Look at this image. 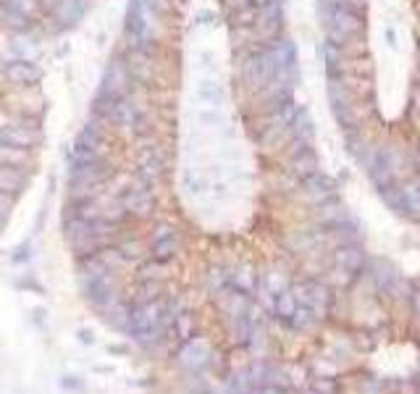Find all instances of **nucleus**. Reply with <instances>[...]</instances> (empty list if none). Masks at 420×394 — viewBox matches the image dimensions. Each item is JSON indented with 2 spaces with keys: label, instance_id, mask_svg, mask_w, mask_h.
I'll return each mask as SVG.
<instances>
[{
  "label": "nucleus",
  "instance_id": "obj_1",
  "mask_svg": "<svg viewBox=\"0 0 420 394\" xmlns=\"http://www.w3.org/2000/svg\"><path fill=\"white\" fill-rule=\"evenodd\" d=\"M326 11H328V26H331L334 37H350L360 29L362 18L350 0H326Z\"/></svg>",
  "mask_w": 420,
  "mask_h": 394
},
{
  "label": "nucleus",
  "instance_id": "obj_2",
  "mask_svg": "<svg viewBox=\"0 0 420 394\" xmlns=\"http://www.w3.org/2000/svg\"><path fill=\"white\" fill-rule=\"evenodd\" d=\"M244 79L252 90H268L271 85H276V66L271 48L268 50H257L244 60Z\"/></svg>",
  "mask_w": 420,
  "mask_h": 394
},
{
  "label": "nucleus",
  "instance_id": "obj_3",
  "mask_svg": "<svg viewBox=\"0 0 420 394\" xmlns=\"http://www.w3.org/2000/svg\"><path fill=\"white\" fill-rule=\"evenodd\" d=\"M131 71H129V63H124V60H113L111 66H108V71H105L103 77V85H100V92L103 97H108V100H121V97H126L129 87H131Z\"/></svg>",
  "mask_w": 420,
  "mask_h": 394
},
{
  "label": "nucleus",
  "instance_id": "obj_4",
  "mask_svg": "<svg viewBox=\"0 0 420 394\" xmlns=\"http://www.w3.org/2000/svg\"><path fill=\"white\" fill-rule=\"evenodd\" d=\"M82 289H85L87 300L92 302L97 310L108 308L111 302L119 300V282H116V271L97 276V279H92V282H85L82 284Z\"/></svg>",
  "mask_w": 420,
  "mask_h": 394
},
{
  "label": "nucleus",
  "instance_id": "obj_5",
  "mask_svg": "<svg viewBox=\"0 0 420 394\" xmlns=\"http://www.w3.org/2000/svg\"><path fill=\"white\" fill-rule=\"evenodd\" d=\"M121 206H124L126 213L137 215V218H147V215H153L155 197L147 184H142V187H126L121 192Z\"/></svg>",
  "mask_w": 420,
  "mask_h": 394
},
{
  "label": "nucleus",
  "instance_id": "obj_6",
  "mask_svg": "<svg viewBox=\"0 0 420 394\" xmlns=\"http://www.w3.org/2000/svg\"><path fill=\"white\" fill-rule=\"evenodd\" d=\"M260 32L266 37H276L284 26V0H255Z\"/></svg>",
  "mask_w": 420,
  "mask_h": 394
},
{
  "label": "nucleus",
  "instance_id": "obj_7",
  "mask_svg": "<svg viewBox=\"0 0 420 394\" xmlns=\"http://www.w3.org/2000/svg\"><path fill=\"white\" fill-rule=\"evenodd\" d=\"M176 252H179V234L173 226L161 223L153 237V260L155 263H168Z\"/></svg>",
  "mask_w": 420,
  "mask_h": 394
},
{
  "label": "nucleus",
  "instance_id": "obj_8",
  "mask_svg": "<svg viewBox=\"0 0 420 394\" xmlns=\"http://www.w3.org/2000/svg\"><path fill=\"white\" fill-rule=\"evenodd\" d=\"M40 142V132L35 127H26V124H9V127H0V145L21 147L29 150Z\"/></svg>",
  "mask_w": 420,
  "mask_h": 394
},
{
  "label": "nucleus",
  "instance_id": "obj_9",
  "mask_svg": "<svg viewBox=\"0 0 420 394\" xmlns=\"http://www.w3.org/2000/svg\"><path fill=\"white\" fill-rule=\"evenodd\" d=\"M161 174H163V158H161V153L155 147H145L139 153V163H137L139 181L147 184V187H153L155 181L161 179Z\"/></svg>",
  "mask_w": 420,
  "mask_h": 394
},
{
  "label": "nucleus",
  "instance_id": "obj_10",
  "mask_svg": "<svg viewBox=\"0 0 420 394\" xmlns=\"http://www.w3.org/2000/svg\"><path fill=\"white\" fill-rule=\"evenodd\" d=\"M179 360H181V366H184V368L203 371L208 363H210V347H208L203 339H192V342H187L184 347H181Z\"/></svg>",
  "mask_w": 420,
  "mask_h": 394
},
{
  "label": "nucleus",
  "instance_id": "obj_11",
  "mask_svg": "<svg viewBox=\"0 0 420 394\" xmlns=\"http://www.w3.org/2000/svg\"><path fill=\"white\" fill-rule=\"evenodd\" d=\"M302 187H305V195H308L310 200H316V203H326L328 197L336 192L334 179H328L326 174H321V171L308 174L305 181H302Z\"/></svg>",
  "mask_w": 420,
  "mask_h": 394
},
{
  "label": "nucleus",
  "instance_id": "obj_12",
  "mask_svg": "<svg viewBox=\"0 0 420 394\" xmlns=\"http://www.w3.org/2000/svg\"><path fill=\"white\" fill-rule=\"evenodd\" d=\"M6 77L18 87H29V85H37L40 77H43V71L37 69L32 60H11L9 66H6Z\"/></svg>",
  "mask_w": 420,
  "mask_h": 394
},
{
  "label": "nucleus",
  "instance_id": "obj_13",
  "mask_svg": "<svg viewBox=\"0 0 420 394\" xmlns=\"http://www.w3.org/2000/svg\"><path fill=\"white\" fill-rule=\"evenodd\" d=\"M26 184V176L21 169H11V166H0V192L6 195H18Z\"/></svg>",
  "mask_w": 420,
  "mask_h": 394
},
{
  "label": "nucleus",
  "instance_id": "obj_14",
  "mask_svg": "<svg viewBox=\"0 0 420 394\" xmlns=\"http://www.w3.org/2000/svg\"><path fill=\"white\" fill-rule=\"evenodd\" d=\"M82 16H85V0H58V6H55V18H58L63 26L77 24Z\"/></svg>",
  "mask_w": 420,
  "mask_h": 394
},
{
  "label": "nucleus",
  "instance_id": "obj_15",
  "mask_svg": "<svg viewBox=\"0 0 420 394\" xmlns=\"http://www.w3.org/2000/svg\"><path fill=\"white\" fill-rule=\"evenodd\" d=\"M129 305L124 300H116L111 302L108 308H103L100 313H103V321L105 324H111L113 329H124L126 331V326H129Z\"/></svg>",
  "mask_w": 420,
  "mask_h": 394
},
{
  "label": "nucleus",
  "instance_id": "obj_16",
  "mask_svg": "<svg viewBox=\"0 0 420 394\" xmlns=\"http://www.w3.org/2000/svg\"><path fill=\"white\" fill-rule=\"evenodd\" d=\"M336 266L342 271H350V274H357L362 266H365V257H362L360 250L355 247H342L336 252Z\"/></svg>",
  "mask_w": 420,
  "mask_h": 394
},
{
  "label": "nucleus",
  "instance_id": "obj_17",
  "mask_svg": "<svg viewBox=\"0 0 420 394\" xmlns=\"http://www.w3.org/2000/svg\"><path fill=\"white\" fill-rule=\"evenodd\" d=\"M289 127L294 129V134L305 142L308 137H313V119H310V113L302 108V105H297L292 113V119H289Z\"/></svg>",
  "mask_w": 420,
  "mask_h": 394
},
{
  "label": "nucleus",
  "instance_id": "obj_18",
  "mask_svg": "<svg viewBox=\"0 0 420 394\" xmlns=\"http://www.w3.org/2000/svg\"><path fill=\"white\" fill-rule=\"evenodd\" d=\"M29 163V150L11 145H0V166H11V169H24Z\"/></svg>",
  "mask_w": 420,
  "mask_h": 394
},
{
  "label": "nucleus",
  "instance_id": "obj_19",
  "mask_svg": "<svg viewBox=\"0 0 420 394\" xmlns=\"http://www.w3.org/2000/svg\"><path fill=\"white\" fill-rule=\"evenodd\" d=\"M200 97H203V103L210 105V108H218L223 100V90L218 82H213V79H205V82H200Z\"/></svg>",
  "mask_w": 420,
  "mask_h": 394
},
{
  "label": "nucleus",
  "instance_id": "obj_20",
  "mask_svg": "<svg viewBox=\"0 0 420 394\" xmlns=\"http://www.w3.org/2000/svg\"><path fill=\"white\" fill-rule=\"evenodd\" d=\"M116 247H119V252L124 255V260H139L142 252H145V247H142V242H139L137 237H126V240H121Z\"/></svg>",
  "mask_w": 420,
  "mask_h": 394
},
{
  "label": "nucleus",
  "instance_id": "obj_21",
  "mask_svg": "<svg viewBox=\"0 0 420 394\" xmlns=\"http://www.w3.org/2000/svg\"><path fill=\"white\" fill-rule=\"evenodd\" d=\"M37 9L35 0H3V11H11V14H21V16H32Z\"/></svg>",
  "mask_w": 420,
  "mask_h": 394
},
{
  "label": "nucleus",
  "instance_id": "obj_22",
  "mask_svg": "<svg viewBox=\"0 0 420 394\" xmlns=\"http://www.w3.org/2000/svg\"><path fill=\"white\" fill-rule=\"evenodd\" d=\"M11 206H14V197L6 195V192H0V215H6V213H9Z\"/></svg>",
  "mask_w": 420,
  "mask_h": 394
},
{
  "label": "nucleus",
  "instance_id": "obj_23",
  "mask_svg": "<svg viewBox=\"0 0 420 394\" xmlns=\"http://www.w3.org/2000/svg\"><path fill=\"white\" fill-rule=\"evenodd\" d=\"M145 3L155 11V14H161V11H168V6H171L168 0H145Z\"/></svg>",
  "mask_w": 420,
  "mask_h": 394
},
{
  "label": "nucleus",
  "instance_id": "obj_24",
  "mask_svg": "<svg viewBox=\"0 0 420 394\" xmlns=\"http://www.w3.org/2000/svg\"><path fill=\"white\" fill-rule=\"evenodd\" d=\"M79 336H82V342H90V344H92V334H87V331H79Z\"/></svg>",
  "mask_w": 420,
  "mask_h": 394
}]
</instances>
